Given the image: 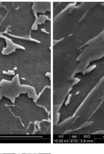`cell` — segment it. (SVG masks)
Listing matches in <instances>:
<instances>
[{"label":"cell","mask_w":104,"mask_h":154,"mask_svg":"<svg viewBox=\"0 0 104 154\" xmlns=\"http://www.w3.org/2000/svg\"><path fill=\"white\" fill-rule=\"evenodd\" d=\"M14 116L20 119L25 128L28 130L31 123L48 121L49 113L45 109L32 102L24 106H9Z\"/></svg>","instance_id":"obj_1"},{"label":"cell","mask_w":104,"mask_h":154,"mask_svg":"<svg viewBox=\"0 0 104 154\" xmlns=\"http://www.w3.org/2000/svg\"><path fill=\"white\" fill-rule=\"evenodd\" d=\"M9 106L0 102V134H27L29 131Z\"/></svg>","instance_id":"obj_2"},{"label":"cell","mask_w":104,"mask_h":154,"mask_svg":"<svg viewBox=\"0 0 104 154\" xmlns=\"http://www.w3.org/2000/svg\"><path fill=\"white\" fill-rule=\"evenodd\" d=\"M51 123L48 121H43L40 123V131L42 133L47 132L48 129L50 128Z\"/></svg>","instance_id":"obj_3"}]
</instances>
